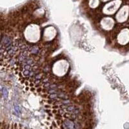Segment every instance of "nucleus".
<instances>
[{"mask_svg": "<svg viewBox=\"0 0 129 129\" xmlns=\"http://www.w3.org/2000/svg\"><path fill=\"white\" fill-rule=\"evenodd\" d=\"M24 37L26 41L30 43H35L41 39V28L38 25L31 23L25 28Z\"/></svg>", "mask_w": 129, "mask_h": 129, "instance_id": "nucleus-1", "label": "nucleus"}, {"mask_svg": "<svg viewBox=\"0 0 129 129\" xmlns=\"http://www.w3.org/2000/svg\"><path fill=\"white\" fill-rule=\"evenodd\" d=\"M70 64L65 59H59L54 62L52 67V72L57 77H63L67 74Z\"/></svg>", "mask_w": 129, "mask_h": 129, "instance_id": "nucleus-2", "label": "nucleus"}, {"mask_svg": "<svg viewBox=\"0 0 129 129\" xmlns=\"http://www.w3.org/2000/svg\"><path fill=\"white\" fill-rule=\"evenodd\" d=\"M121 4L120 0H115L107 3L103 9V12L106 15H112L116 12Z\"/></svg>", "mask_w": 129, "mask_h": 129, "instance_id": "nucleus-3", "label": "nucleus"}, {"mask_svg": "<svg viewBox=\"0 0 129 129\" xmlns=\"http://www.w3.org/2000/svg\"><path fill=\"white\" fill-rule=\"evenodd\" d=\"M56 35H57V30L54 26H47L43 31L42 39L45 42H50L53 40H54Z\"/></svg>", "mask_w": 129, "mask_h": 129, "instance_id": "nucleus-4", "label": "nucleus"}, {"mask_svg": "<svg viewBox=\"0 0 129 129\" xmlns=\"http://www.w3.org/2000/svg\"><path fill=\"white\" fill-rule=\"evenodd\" d=\"M115 25V21L114 18L110 16H106L101 19L100 21V26L103 30L107 31L111 30Z\"/></svg>", "mask_w": 129, "mask_h": 129, "instance_id": "nucleus-5", "label": "nucleus"}, {"mask_svg": "<svg viewBox=\"0 0 129 129\" xmlns=\"http://www.w3.org/2000/svg\"><path fill=\"white\" fill-rule=\"evenodd\" d=\"M129 15V7L127 5L123 7L116 15V20L118 23H124L127 20Z\"/></svg>", "mask_w": 129, "mask_h": 129, "instance_id": "nucleus-6", "label": "nucleus"}, {"mask_svg": "<svg viewBox=\"0 0 129 129\" xmlns=\"http://www.w3.org/2000/svg\"><path fill=\"white\" fill-rule=\"evenodd\" d=\"M117 43L121 45H125L129 42V28H125L119 32L117 37Z\"/></svg>", "mask_w": 129, "mask_h": 129, "instance_id": "nucleus-7", "label": "nucleus"}, {"mask_svg": "<svg viewBox=\"0 0 129 129\" xmlns=\"http://www.w3.org/2000/svg\"><path fill=\"white\" fill-rule=\"evenodd\" d=\"M99 0H90L89 2V6L92 9H95L99 5Z\"/></svg>", "mask_w": 129, "mask_h": 129, "instance_id": "nucleus-8", "label": "nucleus"}]
</instances>
